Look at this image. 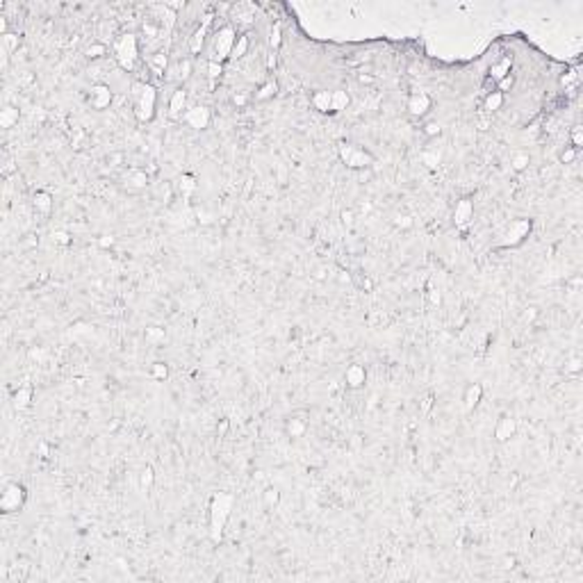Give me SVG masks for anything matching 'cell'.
<instances>
[{"label": "cell", "instance_id": "obj_1", "mask_svg": "<svg viewBox=\"0 0 583 583\" xmlns=\"http://www.w3.org/2000/svg\"><path fill=\"white\" fill-rule=\"evenodd\" d=\"M232 503H235V497H232L230 492H214V494H212V499H210V535L214 542L221 540L226 522H228V517H230Z\"/></svg>", "mask_w": 583, "mask_h": 583}, {"label": "cell", "instance_id": "obj_2", "mask_svg": "<svg viewBox=\"0 0 583 583\" xmlns=\"http://www.w3.org/2000/svg\"><path fill=\"white\" fill-rule=\"evenodd\" d=\"M132 92H135V114L141 123H148V121L155 116V100H157V92L155 87L146 85V82H135L132 85Z\"/></svg>", "mask_w": 583, "mask_h": 583}, {"label": "cell", "instance_id": "obj_3", "mask_svg": "<svg viewBox=\"0 0 583 583\" xmlns=\"http://www.w3.org/2000/svg\"><path fill=\"white\" fill-rule=\"evenodd\" d=\"M114 53H116V62L123 71H132L139 60V41H137V34L125 32L121 34L116 41H114Z\"/></svg>", "mask_w": 583, "mask_h": 583}, {"label": "cell", "instance_id": "obj_4", "mask_svg": "<svg viewBox=\"0 0 583 583\" xmlns=\"http://www.w3.org/2000/svg\"><path fill=\"white\" fill-rule=\"evenodd\" d=\"M337 153H340L342 164H346L349 169H367L376 162V157L369 151H365V148H360V146H356V144H346V141L340 144Z\"/></svg>", "mask_w": 583, "mask_h": 583}, {"label": "cell", "instance_id": "obj_5", "mask_svg": "<svg viewBox=\"0 0 583 583\" xmlns=\"http://www.w3.org/2000/svg\"><path fill=\"white\" fill-rule=\"evenodd\" d=\"M239 34L235 32V27L232 25H223L219 32H216L214 37V57L212 60L219 62V64H223L226 60H230L232 55V48H235V41H237Z\"/></svg>", "mask_w": 583, "mask_h": 583}, {"label": "cell", "instance_id": "obj_6", "mask_svg": "<svg viewBox=\"0 0 583 583\" xmlns=\"http://www.w3.org/2000/svg\"><path fill=\"white\" fill-rule=\"evenodd\" d=\"M27 492L21 483H7L5 490H2V497H0V510L2 513H16L25 506Z\"/></svg>", "mask_w": 583, "mask_h": 583}, {"label": "cell", "instance_id": "obj_7", "mask_svg": "<svg viewBox=\"0 0 583 583\" xmlns=\"http://www.w3.org/2000/svg\"><path fill=\"white\" fill-rule=\"evenodd\" d=\"M531 232V219H515L510 226H508L506 235H503V242L501 246L508 249V246H519L524 239L529 237Z\"/></svg>", "mask_w": 583, "mask_h": 583}, {"label": "cell", "instance_id": "obj_8", "mask_svg": "<svg viewBox=\"0 0 583 583\" xmlns=\"http://www.w3.org/2000/svg\"><path fill=\"white\" fill-rule=\"evenodd\" d=\"M183 121L189 125L192 130H205L212 121V112L205 105H194L183 114Z\"/></svg>", "mask_w": 583, "mask_h": 583}, {"label": "cell", "instance_id": "obj_9", "mask_svg": "<svg viewBox=\"0 0 583 583\" xmlns=\"http://www.w3.org/2000/svg\"><path fill=\"white\" fill-rule=\"evenodd\" d=\"M472 216H474V203H472V198H460L458 203H456L454 207V223L456 228H460V230H465V228L472 223Z\"/></svg>", "mask_w": 583, "mask_h": 583}, {"label": "cell", "instance_id": "obj_10", "mask_svg": "<svg viewBox=\"0 0 583 583\" xmlns=\"http://www.w3.org/2000/svg\"><path fill=\"white\" fill-rule=\"evenodd\" d=\"M89 103L94 109H105L112 103V89L109 85H94L89 92Z\"/></svg>", "mask_w": 583, "mask_h": 583}, {"label": "cell", "instance_id": "obj_11", "mask_svg": "<svg viewBox=\"0 0 583 583\" xmlns=\"http://www.w3.org/2000/svg\"><path fill=\"white\" fill-rule=\"evenodd\" d=\"M431 107H433V98L426 92H417L408 98V112L412 116H424Z\"/></svg>", "mask_w": 583, "mask_h": 583}, {"label": "cell", "instance_id": "obj_12", "mask_svg": "<svg viewBox=\"0 0 583 583\" xmlns=\"http://www.w3.org/2000/svg\"><path fill=\"white\" fill-rule=\"evenodd\" d=\"M515 431H517V421H515L513 417L503 415L501 419L497 421V426H494V440H497V442H508V440L515 435Z\"/></svg>", "mask_w": 583, "mask_h": 583}, {"label": "cell", "instance_id": "obj_13", "mask_svg": "<svg viewBox=\"0 0 583 583\" xmlns=\"http://www.w3.org/2000/svg\"><path fill=\"white\" fill-rule=\"evenodd\" d=\"M344 383H346V388L360 389L362 385L367 383V369L362 367V365H351L344 374Z\"/></svg>", "mask_w": 583, "mask_h": 583}, {"label": "cell", "instance_id": "obj_14", "mask_svg": "<svg viewBox=\"0 0 583 583\" xmlns=\"http://www.w3.org/2000/svg\"><path fill=\"white\" fill-rule=\"evenodd\" d=\"M481 399H483V385H481V383H472L470 388L465 389V394H463V408L467 412H472L476 405L481 403Z\"/></svg>", "mask_w": 583, "mask_h": 583}, {"label": "cell", "instance_id": "obj_15", "mask_svg": "<svg viewBox=\"0 0 583 583\" xmlns=\"http://www.w3.org/2000/svg\"><path fill=\"white\" fill-rule=\"evenodd\" d=\"M185 103H187L185 89H176L171 100H169V116H171V119H180V116H183V109H185Z\"/></svg>", "mask_w": 583, "mask_h": 583}, {"label": "cell", "instance_id": "obj_16", "mask_svg": "<svg viewBox=\"0 0 583 583\" xmlns=\"http://www.w3.org/2000/svg\"><path fill=\"white\" fill-rule=\"evenodd\" d=\"M123 180L130 189H144L146 185H148V173L141 171V169H130L123 176Z\"/></svg>", "mask_w": 583, "mask_h": 583}, {"label": "cell", "instance_id": "obj_17", "mask_svg": "<svg viewBox=\"0 0 583 583\" xmlns=\"http://www.w3.org/2000/svg\"><path fill=\"white\" fill-rule=\"evenodd\" d=\"M510 66H513V57H503L501 62H497V64H492L490 69V80L497 85L499 80H503L506 76H510Z\"/></svg>", "mask_w": 583, "mask_h": 583}, {"label": "cell", "instance_id": "obj_18", "mask_svg": "<svg viewBox=\"0 0 583 583\" xmlns=\"http://www.w3.org/2000/svg\"><path fill=\"white\" fill-rule=\"evenodd\" d=\"M305 431H308V421L303 419V417H290V419L285 421V433L290 437H303Z\"/></svg>", "mask_w": 583, "mask_h": 583}, {"label": "cell", "instance_id": "obj_19", "mask_svg": "<svg viewBox=\"0 0 583 583\" xmlns=\"http://www.w3.org/2000/svg\"><path fill=\"white\" fill-rule=\"evenodd\" d=\"M30 403H32V388H18L16 392H14V396H11V405L16 408V410H25V408H30Z\"/></svg>", "mask_w": 583, "mask_h": 583}, {"label": "cell", "instance_id": "obj_20", "mask_svg": "<svg viewBox=\"0 0 583 583\" xmlns=\"http://www.w3.org/2000/svg\"><path fill=\"white\" fill-rule=\"evenodd\" d=\"M176 185H178V192H180L183 198H189V196L196 192V178L192 176V173H183Z\"/></svg>", "mask_w": 583, "mask_h": 583}, {"label": "cell", "instance_id": "obj_21", "mask_svg": "<svg viewBox=\"0 0 583 583\" xmlns=\"http://www.w3.org/2000/svg\"><path fill=\"white\" fill-rule=\"evenodd\" d=\"M32 203H34V210H37L39 214H48V212L53 210V196H50L48 192H37Z\"/></svg>", "mask_w": 583, "mask_h": 583}, {"label": "cell", "instance_id": "obj_22", "mask_svg": "<svg viewBox=\"0 0 583 583\" xmlns=\"http://www.w3.org/2000/svg\"><path fill=\"white\" fill-rule=\"evenodd\" d=\"M349 94L337 89V92H330V112H344L349 107Z\"/></svg>", "mask_w": 583, "mask_h": 583}, {"label": "cell", "instance_id": "obj_23", "mask_svg": "<svg viewBox=\"0 0 583 583\" xmlns=\"http://www.w3.org/2000/svg\"><path fill=\"white\" fill-rule=\"evenodd\" d=\"M210 21H212V16H205L203 25H200L198 30L194 32V37H192V41H189V50H192V53H198V50H200V46H203V39H205V32H207V25H210Z\"/></svg>", "mask_w": 583, "mask_h": 583}, {"label": "cell", "instance_id": "obj_24", "mask_svg": "<svg viewBox=\"0 0 583 583\" xmlns=\"http://www.w3.org/2000/svg\"><path fill=\"white\" fill-rule=\"evenodd\" d=\"M14 123H18V107L7 105V107L0 109V125L2 128H11Z\"/></svg>", "mask_w": 583, "mask_h": 583}, {"label": "cell", "instance_id": "obj_25", "mask_svg": "<svg viewBox=\"0 0 583 583\" xmlns=\"http://www.w3.org/2000/svg\"><path fill=\"white\" fill-rule=\"evenodd\" d=\"M503 105V94L501 92H487V96H486V100H483V107L487 109V112H497L499 107Z\"/></svg>", "mask_w": 583, "mask_h": 583}, {"label": "cell", "instance_id": "obj_26", "mask_svg": "<svg viewBox=\"0 0 583 583\" xmlns=\"http://www.w3.org/2000/svg\"><path fill=\"white\" fill-rule=\"evenodd\" d=\"M312 105L319 112H330V92H314L312 94Z\"/></svg>", "mask_w": 583, "mask_h": 583}, {"label": "cell", "instance_id": "obj_27", "mask_svg": "<svg viewBox=\"0 0 583 583\" xmlns=\"http://www.w3.org/2000/svg\"><path fill=\"white\" fill-rule=\"evenodd\" d=\"M278 501H281L278 487H265V492H262V503H265L267 508H274V506H278Z\"/></svg>", "mask_w": 583, "mask_h": 583}, {"label": "cell", "instance_id": "obj_28", "mask_svg": "<svg viewBox=\"0 0 583 583\" xmlns=\"http://www.w3.org/2000/svg\"><path fill=\"white\" fill-rule=\"evenodd\" d=\"M510 164H513L515 171H524V169L531 164V155L529 153H524V151H517L513 155V160H510Z\"/></svg>", "mask_w": 583, "mask_h": 583}, {"label": "cell", "instance_id": "obj_29", "mask_svg": "<svg viewBox=\"0 0 583 583\" xmlns=\"http://www.w3.org/2000/svg\"><path fill=\"white\" fill-rule=\"evenodd\" d=\"M148 66L155 71V76L164 73V69H167V55H164V53H155L151 60H148Z\"/></svg>", "mask_w": 583, "mask_h": 583}, {"label": "cell", "instance_id": "obj_30", "mask_svg": "<svg viewBox=\"0 0 583 583\" xmlns=\"http://www.w3.org/2000/svg\"><path fill=\"white\" fill-rule=\"evenodd\" d=\"M246 50H249V37H246V34H239L237 41H235V48H232L230 57L239 60V57H244V55H246Z\"/></svg>", "mask_w": 583, "mask_h": 583}, {"label": "cell", "instance_id": "obj_31", "mask_svg": "<svg viewBox=\"0 0 583 583\" xmlns=\"http://www.w3.org/2000/svg\"><path fill=\"white\" fill-rule=\"evenodd\" d=\"M276 89H278V85H276V80H267L265 85L258 89V94H255V98L258 100H267V98H271L276 94Z\"/></svg>", "mask_w": 583, "mask_h": 583}, {"label": "cell", "instance_id": "obj_32", "mask_svg": "<svg viewBox=\"0 0 583 583\" xmlns=\"http://www.w3.org/2000/svg\"><path fill=\"white\" fill-rule=\"evenodd\" d=\"M105 53H107V46H105V43H92V46L85 48V55L89 60H98V57H103Z\"/></svg>", "mask_w": 583, "mask_h": 583}, {"label": "cell", "instance_id": "obj_33", "mask_svg": "<svg viewBox=\"0 0 583 583\" xmlns=\"http://www.w3.org/2000/svg\"><path fill=\"white\" fill-rule=\"evenodd\" d=\"M153 483H155V472H153V467H144L139 474V486L144 487V490H148V487H153Z\"/></svg>", "mask_w": 583, "mask_h": 583}, {"label": "cell", "instance_id": "obj_34", "mask_svg": "<svg viewBox=\"0 0 583 583\" xmlns=\"http://www.w3.org/2000/svg\"><path fill=\"white\" fill-rule=\"evenodd\" d=\"M421 162L426 164L428 169H437V167H440V153H435V151H424V153H421Z\"/></svg>", "mask_w": 583, "mask_h": 583}, {"label": "cell", "instance_id": "obj_35", "mask_svg": "<svg viewBox=\"0 0 583 583\" xmlns=\"http://www.w3.org/2000/svg\"><path fill=\"white\" fill-rule=\"evenodd\" d=\"M164 328H157V326H151V328H146V340L153 342V344H157V342H164Z\"/></svg>", "mask_w": 583, "mask_h": 583}, {"label": "cell", "instance_id": "obj_36", "mask_svg": "<svg viewBox=\"0 0 583 583\" xmlns=\"http://www.w3.org/2000/svg\"><path fill=\"white\" fill-rule=\"evenodd\" d=\"M281 41H283V27H281V23H276V25L271 27V32H269L271 48H278V46H281Z\"/></svg>", "mask_w": 583, "mask_h": 583}, {"label": "cell", "instance_id": "obj_37", "mask_svg": "<svg viewBox=\"0 0 583 583\" xmlns=\"http://www.w3.org/2000/svg\"><path fill=\"white\" fill-rule=\"evenodd\" d=\"M151 376L155 378V381H164V378L169 376V367L164 365V362H155L151 369Z\"/></svg>", "mask_w": 583, "mask_h": 583}, {"label": "cell", "instance_id": "obj_38", "mask_svg": "<svg viewBox=\"0 0 583 583\" xmlns=\"http://www.w3.org/2000/svg\"><path fill=\"white\" fill-rule=\"evenodd\" d=\"M221 73H223V64H219V62H214V60L207 62V78H210V80L221 78Z\"/></svg>", "mask_w": 583, "mask_h": 583}, {"label": "cell", "instance_id": "obj_39", "mask_svg": "<svg viewBox=\"0 0 583 583\" xmlns=\"http://www.w3.org/2000/svg\"><path fill=\"white\" fill-rule=\"evenodd\" d=\"M442 132V125L437 123V121H428L426 125H424V135L426 137H437Z\"/></svg>", "mask_w": 583, "mask_h": 583}, {"label": "cell", "instance_id": "obj_40", "mask_svg": "<svg viewBox=\"0 0 583 583\" xmlns=\"http://www.w3.org/2000/svg\"><path fill=\"white\" fill-rule=\"evenodd\" d=\"M583 146V128L581 125H574V130H572V148H581Z\"/></svg>", "mask_w": 583, "mask_h": 583}, {"label": "cell", "instance_id": "obj_41", "mask_svg": "<svg viewBox=\"0 0 583 583\" xmlns=\"http://www.w3.org/2000/svg\"><path fill=\"white\" fill-rule=\"evenodd\" d=\"M412 216H408V214H396L394 216V226L396 228H412Z\"/></svg>", "mask_w": 583, "mask_h": 583}, {"label": "cell", "instance_id": "obj_42", "mask_svg": "<svg viewBox=\"0 0 583 583\" xmlns=\"http://www.w3.org/2000/svg\"><path fill=\"white\" fill-rule=\"evenodd\" d=\"M2 41H5V46H7V50H9V53H14V50L18 48V37H16V34H11V32L5 34V37H2Z\"/></svg>", "mask_w": 583, "mask_h": 583}, {"label": "cell", "instance_id": "obj_43", "mask_svg": "<svg viewBox=\"0 0 583 583\" xmlns=\"http://www.w3.org/2000/svg\"><path fill=\"white\" fill-rule=\"evenodd\" d=\"M565 372H572V374L581 372V358H570L565 362Z\"/></svg>", "mask_w": 583, "mask_h": 583}, {"label": "cell", "instance_id": "obj_44", "mask_svg": "<svg viewBox=\"0 0 583 583\" xmlns=\"http://www.w3.org/2000/svg\"><path fill=\"white\" fill-rule=\"evenodd\" d=\"M513 85H515V78H513V76H506L503 80H499V82H497V92H501V94H503V92H508V89H510Z\"/></svg>", "mask_w": 583, "mask_h": 583}, {"label": "cell", "instance_id": "obj_45", "mask_svg": "<svg viewBox=\"0 0 583 583\" xmlns=\"http://www.w3.org/2000/svg\"><path fill=\"white\" fill-rule=\"evenodd\" d=\"M574 157H577V148H565V151L561 153V162L570 164V162H574Z\"/></svg>", "mask_w": 583, "mask_h": 583}, {"label": "cell", "instance_id": "obj_46", "mask_svg": "<svg viewBox=\"0 0 583 583\" xmlns=\"http://www.w3.org/2000/svg\"><path fill=\"white\" fill-rule=\"evenodd\" d=\"M53 239L57 244H62V246H66V244H71V237H69V232H64V230H57V232H53Z\"/></svg>", "mask_w": 583, "mask_h": 583}, {"label": "cell", "instance_id": "obj_47", "mask_svg": "<svg viewBox=\"0 0 583 583\" xmlns=\"http://www.w3.org/2000/svg\"><path fill=\"white\" fill-rule=\"evenodd\" d=\"M440 301H442V294H440V290H428V303L431 305H440Z\"/></svg>", "mask_w": 583, "mask_h": 583}, {"label": "cell", "instance_id": "obj_48", "mask_svg": "<svg viewBox=\"0 0 583 583\" xmlns=\"http://www.w3.org/2000/svg\"><path fill=\"white\" fill-rule=\"evenodd\" d=\"M342 223H344L346 228L353 226V210H344V212H342Z\"/></svg>", "mask_w": 583, "mask_h": 583}, {"label": "cell", "instance_id": "obj_49", "mask_svg": "<svg viewBox=\"0 0 583 583\" xmlns=\"http://www.w3.org/2000/svg\"><path fill=\"white\" fill-rule=\"evenodd\" d=\"M246 100H249V96H246L244 92H242V94H235V96H232V103L237 105V107H244V105H246Z\"/></svg>", "mask_w": 583, "mask_h": 583}, {"label": "cell", "instance_id": "obj_50", "mask_svg": "<svg viewBox=\"0 0 583 583\" xmlns=\"http://www.w3.org/2000/svg\"><path fill=\"white\" fill-rule=\"evenodd\" d=\"M572 80H577V73H574V71H570L567 76H563V78H561V85L565 87V85H570V82H572Z\"/></svg>", "mask_w": 583, "mask_h": 583}, {"label": "cell", "instance_id": "obj_51", "mask_svg": "<svg viewBox=\"0 0 583 583\" xmlns=\"http://www.w3.org/2000/svg\"><path fill=\"white\" fill-rule=\"evenodd\" d=\"M98 244H100L103 249H107V246H112V244H114V237H100V239H98Z\"/></svg>", "mask_w": 583, "mask_h": 583}, {"label": "cell", "instance_id": "obj_52", "mask_svg": "<svg viewBox=\"0 0 583 583\" xmlns=\"http://www.w3.org/2000/svg\"><path fill=\"white\" fill-rule=\"evenodd\" d=\"M421 410H424V412L431 410V396H426V399H424V403H421Z\"/></svg>", "mask_w": 583, "mask_h": 583}, {"label": "cell", "instance_id": "obj_53", "mask_svg": "<svg viewBox=\"0 0 583 583\" xmlns=\"http://www.w3.org/2000/svg\"><path fill=\"white\" fill-rule=\"evenodd\" d=\"M39 454L46 458V456H48V444H39Z\"/></svg>", "mask_w": 583, "mask_h": 583}, {"label": "cell", "instance_id": "obj_54", "mask_svg": "<svg viewBox=\"0 0 583 583\" xmlns=\"http://www.w3.org/2000/svg\"><path fill=\"white\" fill-rule=\"evenodd\" d=\"M216 431H219V433H221V435H223V433H226V431H228V421H226V419H223V421H221V426L216 428Z\"/></svg>", "mask_w": 583, "mask_h": 583}]
</instances>
